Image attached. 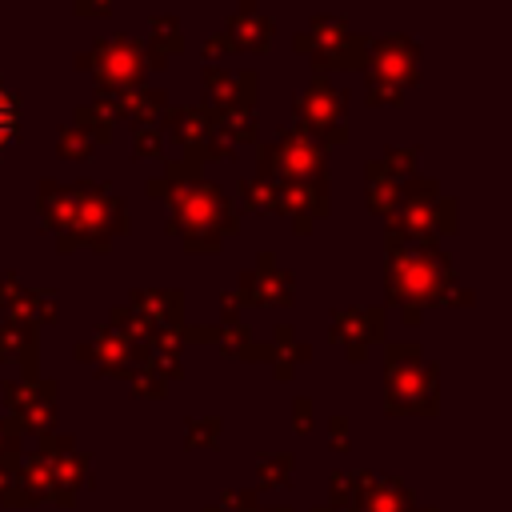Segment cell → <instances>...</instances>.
Wrapping results in <instances>:
<instances>
[{
  "mask_svg": "<svg viewBox=\"0 0 512 512\" xmlns=\"http://www.w3.org/2000/svg\"><path fill=\"white\" fill-rule=\"evenodd\" d=\"M172 228L188 232V244L212 248L224 232H232V212L212 184H180L176 188V220Z\"/></svg>",
  "mask_w": 512,
  "mask_h": 512,
  "instance_id": "cell-1",
  "label": "cell"
},
{
  "mask_svg": "<svg viewBox=\"0 0 512 512\" xmlns=\"http://www.w3.org/2000/svg\"><path fill=\"white\" fill-rule=\"evenodd\" d=\"M416 60H420V48L412 40H388L376 48L372 60V100H400L404 84L416 80Z\"/></svg>",
  "mask_w": 512,
  "mask_h": 512,
  "instance_id": "cell-2",
  "label": "cell"
},
{
  "mask_svg": "<svg viewBox=\"0 0 512 512\" xmlns=\"http://www.w3.org/2000/svg\"><path fill=\"white\" fill-rule=\"evenodd\" d=\"M268 168H280L284 176H300V180H312L320 168H324V148H316L304 132H284L276 148H268Z\"/></svg>",
  "mask_w": 512,
  "mask_h": 512,
  "instance_id": "cell-3",
  "label": "cell"
},
{
  "mask_svg": "<svg viewBox=\"0 0 512 512\" xmlns=\"http://www.w3.org/2000/svg\"><path fill=\"white\" fill-rule=\"evenodd\" d=\"M140 68H144V52L140 44H128V40H108L96 48V76L112 88H128L140 80Z\"/></svg>",
  "mask_w": 512,
  "mask_h": 512,
  "instance_id": "cell-4",
  "label": "cell"
},
{
  "mask_svg": "<svg viewBox=\"0 0 512 512\" xmlns=\"http://www.w3.org/2000/svg\"><path fill=\"white\" fill-rule=\"evenodd\" d=\"M444 276V264L436 252H424L412 244V252H396L392 260V280L400 292H436V280Z\"/></svg>",
  "mask_w": 512,
  "mask_h": 512,
  "instance_id": "cell-5",
  "label": "cell"
},
{
  "mask_svg": "<svg viewBox=\"0 0 512 512\" xmlns=\"http://www.w3.org/2000/svg\"><path fill=\"white\" fill-rule=\"evenodd\" d=\"M340 112H344V92L328 88L324 80H316V84L300 96V116H304V124H308L312 132L332 128V132H328L332 140H340Z\"/></svg>",
  "mask_w": 512,
  "mask_h": 512,
  "instance_id": "cell-6",
  "label": "cell"
},
{
  "mask_svg": "<svg viewBox=\"0 0 512 512\" xmlns=\"http://www.w3.org/2000/svg\"><path fill=\"white\" fill-rule=\"evenodd\" d=\"M228 32H232V44H240V48H268L272 44V24L264 16H256L252 0H244V8L236 12Z\"/></svg>",
  "mask_w": 512,
  "mask_h": 512,
  "instance_id": "cell-7",
  "label": "cell"
},
{
  "mask_svg": "<svg viewBox=\"0 0 512 512\" xmlns=\"http://www.w3.org/2000/svg\"><path fill=\"white\" fill-rule=\"evenodd\" d=\"M172 124H176V140L196 148V152H204V144L216 136L208 116H204V108H180V112H172Z\"/></svg>",
  "mask_w": 512,
  "mask_h": 512,
  "instance_id": "cell-8",
  "label": "cell"
},
{
  "mask_svg": "<svg viewBox=\"0 0 512 512\" xmlns=\"http://www.w3.org/2000/svg\"><path fill=\"white\" fill-rule=\"evenodd\" d=\"M132 120H140V124H148L160 108H164V92H152V88H144V92H136V96H128L124 104H120Z\"/></svg>",
  "mask_w": 512,
  "mask_h": 512,
  "instance_id": "cell-9",
  "label": "cell"
},
{
  "mask_svg": "<svg viewBox=\"0 0 512 512\" xmlns=\"http://www.w3.org/2000/svg\"><path fill=\"white\" fill-rule=\"evenodd\" d=\"M12 136H16V96L0 84V152L12 144Z\"/></svg>",
  "mask_w": 512,
  "mask_h": 512,
  "instance_id": "cell-10",
  "label": "cell"
},
{
  "mask_svg": "<svg viewBox=\"0 0 512 512\" xmlns=\"http://www.w3.org/2000/svg\"><path fill=\"white\" fill-rule=\"evenodd\" d=\"M88 148H92V140H88V136H80V128H76V124L60 132V152H64V156L84 160V156H88Z\"/></svg>",
  "mask_w": 512,
  "mask_h": 512,
  "instance_id": "cell-11",
  "label": "cell"
},
{
  "mask_svg": "<svg viewBox=\"0 0 512 512\" xmlns=\"http://www.w3.org/2000/svg\"><path fill=\"white\" fill-rule=\"evenodd\" d=\"M240 188H244V200H248V204H256V208H276V192H272L264 180H256V184L244 180Z\"/></svg>",
  "mask_w": 512,
  "mask_h": 512,
  "instance_id": "cell-12",
  "label": "cell"
},
{
  "mask_svg": "<svg viewBox=\"0 0 512 512\" xmlns=\"http://www.w3.org/2000/svg\"><path fill=\"white\" fill-rule=\"evenodd\" d=\"M156 152H160V136H156L152 128H140V132H136V156L148 160V156H156Z\"/></svg>",
  "mask_w": 512,
  "mask_h": 512,
  "instance_id": "cell-13",
  "label": "cell"
}]
</instances>
